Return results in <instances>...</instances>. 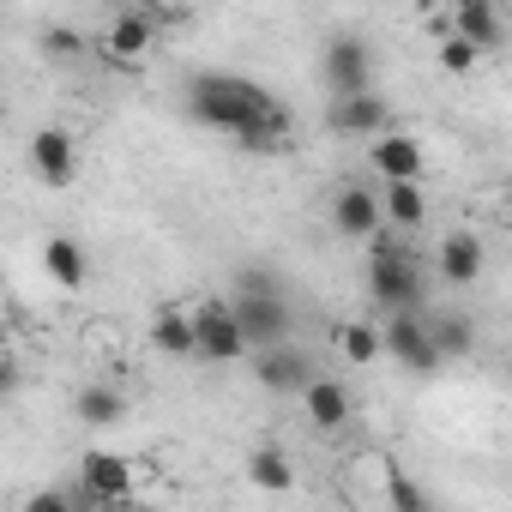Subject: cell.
Returning <instances> with one entry per match:
<instances>
[{"mask_svg": "<svg viewBox=\"0 0 512 512\" xmlns=\"http://www.w3.org/2000/svg\"><path fill=\"white\" fill-rule=\"evenodd\" d=\"M368 296H374L386 314H422V302H428V284H422V272H416V253H410L386 223L368 235Z\"/></svg>", "mask_w": 512, "mask_h": 512, "instance_id": "2", "label": "cell"}, {"mask_svg": "<svg viewBox=\"0 0 512 512\" xmlns=\"http://www.w3.org/2000/svg\"><path fill=\"white\" fill-rule=\"evenodd\" d=\"M476 61H482V49H476V43H464L458 31H446V37H440V67H446V73H458V79H464Z\"/></svg>", "mask_w": 512, "mask_h": 512, "instance_id": "25", "label": "cell"}, {"mask_svg": "<svg viewBox=\"0 0 512 512\" xmlns=\"http://www.w3.org/2000/svg\"><path fill=\"white\" fill-rule=\"evenodd\" d=\"M380 356H392L404 374H440V350H434V338H428V320L422 314H392L386 320V332H380Z\"/></svg>", "mask_w": 512, "mask_h": 512, "instance_id": "5", "label": "cell"}, {"mask_svg": "<svg viewBox=\"0 0 512 512\" xmlns=\"http://www.w3.org/2000/svg\"><path fill=\"white\" fill-rule=\"evenodd\" d=\"M151 344H157L163 356H193V314L157 308V314H151Z\"/></svg>", "mask_w": 512, "mask_h": 512, "instance_id": "20", "label": "cell"}, {"mask_svg": "<svg viewBox=\"0 0 512 512\" xmlns=\"http://www.w3.org/2000/svg\"><path fill=\"white\" fill-rule=\"evenodd\" d=\"M157 37H163V31H157V19L139 7V13H121V19L109 25V37H103V55H109L115 67H139V61L157 49Z\"/></svg>", "mask_w": 512, "mask_h": 512, "instance_id": "13", "label": "cell"}, {"mask_svg": "<svg viewBox=\"0 0 512 512\" xmlns=\"http://www.w3.org/2000/svg\"><path fill=\"white\" fill-rule=\"evenodd\" d=\"M229 314H235V326H241L247 350H266V344H278V338H290V332H296V308H290V296H284V290H235Z\"/></svg>", "mask_w": 512, "mask_h": 512, "instance_id": "3", "label": "cell"}, {"mask_svg": "<svg viewBox=\"0 0 512 512\" xmlns=\"http://www.w3.org/2000/svg\"><path fill=\"white\" fill-rule=\"evenodd\" d=\"M31 175L43 181V187H73V175H79V139L67 133V127H37L31 133Z\"/></svg>", "mask_w": 512, "mask_h": 512, "instance_id": "6", "label": "cell"}, {"mask_svg": "<svg viewBox=\"0 0 512 512\" xmlns=\"http://www.w3.org/2000/svg\"><path fill=\"white\" fill-rule=\"evenodd\" d=\"M73 416H79L85 428L127 422V392H121V386H109V380H97V386H79V398H73Z\"/></svg>", "mask_w": 512, "mask_h": 512, "instance_id": "19", "label": "cell"}, {"mask_svg": "<svg viewBox=\"0 0 512 512\" xmlns=\"http://www.w3.org/2000/svg\"><path fill=\"white\" fill-rule=\"evenodd\" d=\"M253 380H260L266 392H302V386L314 380V356L296 350L290 338H278V344L260 350V362H253Z\"/></svg>", "mask_w": 512, "mask_h": 512, "instance_id": "9", "label": "cell"}, {"mask_svg": "<svg viewBox=\"0 0 512 512\" xmlns=\"http://www.w3.org/2000/svg\"><path fill=\"white\" fill-rule=\"evenodd\" d=\"M446 31H458V37L476 43V49H500V43H506L500 0H452V25H446Z\"/></svg>", "mask_w": 512, "mask_h": 512, "instance_id": "15", "label": "cell"}, {"mask_svg": "<svg viewBox=\"0 0 512 512\" xmlns=\"http://www.w3.org/2000/svg\"><path fill=\"white\" fill-rule=\"evenodd\" d=\"M332 338H338V356H344V362H356V368L380 362V332H374L368 320H344Z\"/></svg>", "mask_w": 512, "mask_h": 512, "instance_id": "23", "label": "cell"}, {"mask_svg": "<svg viewBox=\"0 0 512 512\" xmlns=\"http://www.w3.org/2000/svg\"><path fill=\"white\" fill-rule=\"evenodd\" d=\"M133 488H139L133 458H121V452H85L79 458V482H73L79 506H121V500H133Z\"/></svg>", "mask_w": 512, "mask_h": 512, "instance_id": "4", "label": "cell"}, {"mask_svg": "<svg viewBox=\"0 0 512 512\" xmlns=\"http://www.w3.org/2000/svg\"><path fill=\"white\" fill-rule=\"evenodd\" d=\"M61 506H79V500H73V488H49V494H37V500H31V512H61Z\"/></svg>", "mask_w": 512, "mask_h": 512, "instance_id": "28", "label": "cell"}, {"mask_svg": "<svg viewBox=\"0 0 512 512\" xmlns=\"http://www.w3.org/2000/svg\"><path fill=\"white\" fill-rule=\"evenodd\" d=\"M0 115H7V97H0Z\"/></svg>", "mask_w": 512, "mask_h": 512, "instance_id": "30", "label": "cell"}, {"mask_svg": "<svg viewBox=\"0 0 512 512\" xmlns=\"http://www.w3.org/2000/svg\"><path fill=\"white\" fill-rule=\"evenodd\" d=\"M247 482L253 488H272V494H284V488H296V464L278 452V446H260L247 458Z\"/></svg>", "mask_w": 512, "mask_h": 512, "instance_id": "21", "label": "cell"}, {"mask_svg": "<svg viewBox=\"0 0 512 512\" xmlns=\"http://www.w3.org/2000/svg\"><path fill=\"white\" fill-rule=\"evenodd\" d=\"M380 217H386V229H404V235H416V229L428 223L422 181H386V193H380Z\"/></svg>", "mask_w": 512, "mask_h": 512, "instance_id": "17", "label": "cell"}, {"mask_svg": "<svg viewBox=\"0 0 512 512\" xmlns=\"http://www.w3.org/2000/svg\"><path fill=\"white\" fill-rule=\"evenodd\" d=\"M428 338H434L440 362H446V356H470V350H476V326H470L464 314H428Z\"/></svg>", "mask_w": 512, "mask_h": 512, "instance_id": "22", "label": "cell"}, {"mask_svg": "<svg viewBox=\"0 0 512 512\" xmlns=\"http://www.w3.org/2000/svg\"><path fill=\"white\" fill-rule=\"evenodd\" d=\"M368 169H374L380 181H422L428 157H422V145H416L410 133H374V139H368Z\"/></svg>", "mask_w": 512, "mask_h": 512, "instance_id": "12", "label": "cell"}, {"mask_svg": "<svg viewBox=\"0 0 512 512\" xmlns=\"http://www.w3.org/2000/svg\"><path fill=\"white\" fill-rule=\"evenodd\" d=\"M380 223H386V217H380V193H374L368 181H344L338 199H332V229H338L344 241H368Z\"/></svg>", "mask_w": 512, "mask_h": 512, "instance_id": "11", "label": "cell"}, {"mask_svg": "<svg viewBox=\"0 0 512 512\" xmlns=\"http://www.w3.org/2000/svg\"><path fill=\"white\" fill-rule=\"evenodd\" d=\"M241 290H284V284H278V272H266V266H241Z\"/></svg>", "mask_w": 512, "mask_h": 512, "instance_id": "27", "label": "cell"}, {"mask_svg": "<svg viewBox=\"0 0 512 512\" xmlns=\"http://www.w3.org/2000/svg\"><path fill=\"white\" fill-rule=\"evenodd\" d=\"M187 115H193L199 127H211V133L241 139L247 151L284 145V133H290V121H296L284 97H272L266 85H253V79H241V73H193V79H187Z\"/></svg>", "mask_w": 512, "mask_h": 512, "instance_id": "1", "label": "cell"}, {"mask_svg": "<svg viewBox=\"0 0 512 512\" xmlns=\"http://www.w3.org/2000/svg\"><path fill=\"white\" fill-rule=\"evenodd\" d=\"M37 43H43V55H49V61H85V55H91L85 31H73V25H49Z\"/></svg>", "mask_w": 512, "mask_h": 512, "instance_id": "24", "label": "cell"}, {"mask_svg": "<svg viewBox=\"0 0 512 512\" xmlns=\"http://www.w3.org/2000/svg\"><path fill=\"white\" fill-rule=\"evenodd\" d=\"M302 398H308V416H314V428L320 434H338L344 422H350V392H344V380H326V374H314L308 386H302Z\"/></svg>", "mask_w": 512, "mask_h": 512, "instance_id": "16", "label": "cell"}, {"mask_svg": "<svg viewBox=\"0 0 512 512\" xmlns=\"http://www.w3.org/2000/svg\"><path fill=\"white\" fill-rule=\"evenodd\" d=\"M241 350H247V338H241L229 302H199V308H193V356H205V362H235Z\"/></svg>", "mask_w": 512, "mask_h": 512, "instance_id": "8", "label": "cell"}, {"mask_svg": "<svg viewBox=\"0 0 512 512\" xmlns=\"http://www.w3.org/2000/svg\"><path fill=\"white\" fill-rule=\"evenodd\" d=\"M43 272H49V284H61V290H79V284L91 278V253H85L73 235H55V241L43 247Z\"/></svg>", "mask_w": 512, "mask_h": 512, "instance_id": "18", "label": "cell"}, {"mask_svg": "<svg viewBox=\"0 0 512 512\" xmlns=\"http://www.w3.org/2000/svg\"><path fill=\"white\" fill-rule=\"evenodd\" d=\"M386 121H392V109H386V97H374V85L350 91V97H332V115H326V127L338 139H374Z\"/></svg>", "mask_w": 512, "mask_h": 512, "instance_id": "10", "label": "cell"}, {"mask_svg": "<svg viewBox=\"0 0 512 512\" xmlns=\"http://www.w3.org/2000/svg\"><path fill=\"white\" fill-rule=\"evenodd\" d=\"M386 500H392L398 512H428V506H434V494H428V488H416L410 476H392V482H386Z\"/></svg>", "mask_w": 512, "mask_h": 512, "instance_id": "26", "label": "cell"}, {"mask_svg": "<svg viewBox=\"0 0 512 512\" xmlns=\"http://www.w3.org/2000/svg\"><path fill=\"white\" fill-rule=\"evenodd\" d=\"M19 380H25V374H19V362H13V356H0V404L19 392Z\"/></svg>", "mask_w": 512, "mask_h": 512, "instance_id": "29", "label": "cell"}, {"mask_svg": "<svg viewBox=\"0 0 512 512\" xmlns=\"http://www.w3.org/2000/svg\"><path fill=\"white\" fill-rule=\"evenodd\" d=\"M482 266H488V247H482L476 229H452V235L440 241V253H434V272H440L446 284H476Z\"/></svg>", "mask_w": 512, "mask_h": 512, "instance_id": "14", "label": "cell"}, {"mask_svg": "<svg viewBox=\"0 0 512 512\" xmlns=\"http://www.w3.org/2000/svg\"><path fill=\"white\" fill-rule=\"evenodd\" d=\"M320 79L332 85V97L368 91V79H374V49H368L362 37H332L326 55H320Z\"/></svg>", "mask_w": 512, "mask_h": 512, "instance_id": "7", "label": "cell"}]
</instances>
